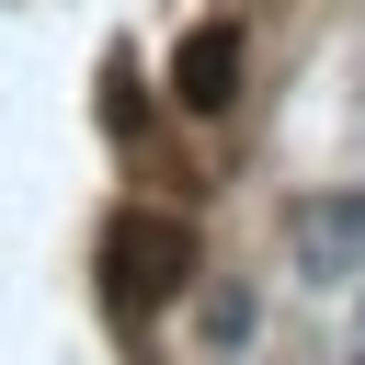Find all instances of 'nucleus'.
Wrapping results in <instances>:
<instances>
[{"label": "nucleus", "instance_id": "nucleus-1", "mask_svg": "<svg viewBox=\"0 0 365 365\" xmlns=\"http://www.w3.org/2000/svg\"><path fill=\"white\" fill-rule=\"evenodd\" d=\"M103 274H114V308H160V297H182V274H194V228L160 217V205H125V217L103 228Z\"/></svg>", "mask_w": 365, "mask_h": 365}, {"label": "nucleus", "instance_id": "nucleus-3", "mask_svg": "<svg viewBox=\"0 0 365 365\" xmlns=\"http://www.w3.org/2000/svg\"><path fill=\"white\" fill-rule=\"evenodd\" d=\"M171 103L182 114H228L240 103V23H194L171 46Z\"/></svg>", "mask_w": 365, "mask_h": 365}, {"label": "nucleus", "instance_id": "nucleus-2", "mask_svg": "<svg viewBox=\"0 0 365 365\" xmlns=\"http://www.w3.org/2000/svg\"><path fill=\"white\" fill-rule=\"evenodd\" d=\"M285 240H297V274L308 285H354L365 274V194H297Z\"/></svg>", "mask_w": 365, "mask_h": 365}]
</instances>
